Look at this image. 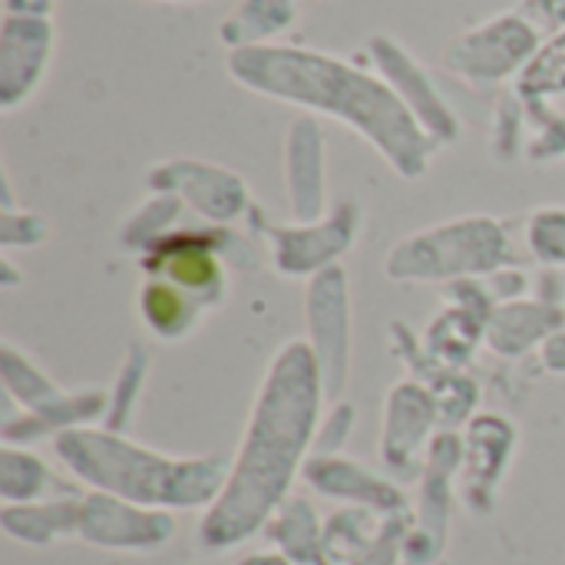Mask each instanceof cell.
<instances>
[{
    "label": "cell",
    "mask_w": 565,
    "mask_h": 565,
    "mask_svg": "<svg viewBox=\"0 0 565 565\" xmlns=\"http://www.w3.org/2000/svg\"><path fill=\"white\" fill-rule=\"evenodd\" d=\"M324 394L311 344L288 341L262 381L228 480L199 523L205 550L222 553L248 543L288 503L291 483L308 467V450L318 440Z\"/></svg>",
    "instance_id": "6da1fadb"
},
{
    "label": "cell",
    "mask_w": 565,
    "mask_h": 565,
    "mask_svg": "<svg viewBox=\"0 0 565 565\" xmlns=\"http://www.w3.org/2000/svg\"><path fill=\"white\" fill-rule=\"evenodd\" d=\"M56 457L89 490L149 510H209L232 470L225 457H169L89 427L56 434Z\"/></svg>",
    "instance_id": "7a4b0ae2"
},
{
    "label": "cell",
    "mask_w": 565,
    "mask_h": 565,
    "mask_svg": "<svg viewBox=\"0 0 565 565\" xmlns=\"http://www.w3.org/2000/svg\"><path fill=\"white\" fill-rule=\"evenodd\" d=\"M507 235L487 222H454L424 235H411L387 255V275L397 281H437L483 275L507 262Z\"/></svg>",
    "instance_id": "3957f363"
},
{
    "label": "cell",
    "mask_w": 565,
    "mask_h": 565,
    "mask_svg": "<svg viewBox=\"0 0 565 565\" xmlns=\"http://www.w3.org/2000/svg\"><path fill=\"white\" fill-rule=\"evenodd\" d=\"M79 540L116 553H152L175 536L169 510H149L109 493H86L79 500Z\"/></svg>",
    "instance_id": "277c9868"
},
{
    "label": "cell",
    "mask_w": 565,
    "mask_h": 565,
    "mask_svg": "<svg viewBox=\"0 0 565 565\" xmlns=\"http://www.w3.org/2000/svg\"><path fill=\"white\" fill-rule=\"evenodd\" d=\"M308 324H311V351L321 364L324 391L331 397L341 394L348 381V275L331 265L318 271V278L308 285Z\"/></svg>",
    "instance_id": "5b68a950"
},
{
    "label": "cell",
    "mask_w": 565,
    "mask_h": 565,
    "mask_svg": "<svg viewBox=\"0 0 565 565\" xmlns=\"http://www.w3.org/2000/svg\"><path fill=\"white\" fill-rule=\"evenodd\" d=\"M146 271H152V278L182 288L199 305H215L225 291L222 262L205 235H179L162 242L156 248V258L146 262Z\"/></svg>",
    "instance_id": "8992f818"
},
{
    "label": "cell",
    "mask_w": 565,
    "mask_h": 565,
    "mask_svg": "<svg viewBox=\"0 0 565 565\" xmlns=\"http://www.w3.org/2000/svg\"><path fill=\"white\" fill-rule=\"evenodd\" d=\"M305 480H308V487H315L324 497L348 500L361 510H374L384 516H401L407 507L404 493L394 483H387L384 477L371 473L364 463H354V460L315 457L305 467Z\"/></svg>",
    "instance_id": "52a82bcc"
},
{
    "label": "cell",
    "mask_w": 565,
    "mask_h": 565,
    "mask_svg": "<svg viewBox=\"0 0 565 565\" xmlns=\"http://www.w3.org/2000/svg\"><path fill=\"white\" fill-rule=\"evenodd\" d=\"M434 417H437V404L430 401V394L424 387L401 384L391 391L387 424H384V440H381V454L391 470L407 473V470L420 467Z\"/></svg>",
    "instance_id": "ba28073f"
},
{
    "label": "cell",
    "mask_w": 565,
    "mask_h": 565,
    "mask_svg": "<svg viewBox=\"0 0 565 565\" xmlns=\"http://www.w3.org/2000/svg\"><path fill=\"white\" fill-rule=\"evenodd\" d=\"M354 242V215L351 209H341L334 222H328L321 232L318 228H301V232H278V248H275V265L281 275H308V271H324L331 262L348 252Z\"/></svg>",
    "instance_id": "9c48e42d"
},
{
    "label": "cell",
    "mask_w": 565,
    "mask_h": 565,
    "mask_svg": "<svg viewBox=\"0 0 565 565\" xmlns=\"http://www.w3.org/2000/svg\"><path fill=\"white\" fill-rule=\"evenodd\" d=\"M470 470H467V503L477 510V503H490L497 483L507 473L510 454H513V427L500 417L473 420L470 427Z\"/></svg>",
    "instance_id": "30bf717a"
},
{
    "label": "cell",
    "mask_w": 565,
    "mask_h": 565,
    "mask_svg": "<svg viewBox=\"0 0 565 565\" xmlns=\"http://www.w3.org/2000/svg\"><path fill=\"white\" fill-rule=\"evenodd\" d=\"M79 500L83 497L3 507V513H0L3 533L10 540L30 543V546H50L63 536H76L79 533Z\"/></svg>",
    "instance_id": "8fae6325"
},
{
    "label": "cell",
    "mask_w": 565,
    "mask_h": 565,
    "mask_svg": "<svg viewBox=\"0 0 565 565\" xmlns=\"http://www.w3.org/2000/svg\"><path fill=\"white\" fill-rule=\"evenodd\" d=\"M0 497L3 507H20V503L66 500L76 497V490L70 483H60L40 457L7 444L0 454Z\"/></svg>",
    "instance_id": "7c38bea8"
},
{
    "label": "cell",
    "mask_w": 565,
    "mask_h": 565,
    "mask_svg": "<svg viewBox=\"0 0 565 565\" xmlns=\"http://www.w3.org/2000/svg\"><path fill=\"white\" fill-rule=\"evenodd\" d=\"M205 305H199L192 295H185L182 288L162 281V278H149L142 295H139V311H142V321L146 328L162 338V341H179L185 338L199 315H202Z\"/></svg>",
    "instance_id": "4fadbf2b"
},
{
    "label": "cell",
    "mask_w": 565,
    "mask_h": 565,
    "mask_svg": "<svg viewBox=\"0 0 565 565\" xmlns=\"http://www.w3.org/2000/svg\"><path fill=\"white\" fill-rule=\"evenodd\" d=\"M265 533L278 543L281 556L298 565H318L321 563V523L311 510L308 500H288L271 523L265 526Z\"/></svg>",
    "instance_id": "5bb4252c"
},
{
    "label": "cell",
    "mask_w": 565,
    "mask_h": 565,
    "mask_svg": "<svg viewBox=\"0 0 565 565\" xmlns=\"http://www.w3.org/2000/svg\"><path fill=\"white\" fill-rule=\"evenodd\" d=\"M3 384H7V394L17 397L20 404H26L33 414L63 401V394L26 358H20L10 344L3 348Z\"/></svg>",
    "instance_id": "9a60e30c"
},
{
    "label": "cell",
    "mask_w": 565,
    "mask_h": 565,
    "mask_svg": "<svg viewBox=\"0 0 565 565\" xmlns=\"http://www.w3.org/2000/svg\"><path fill=\"white\" fill-rule=\"evenodd\" d=\"M526 93H563L565 89V33L556 36L523 73Z\"/></svg>",
    "instance_id": "2e32d148"
},
{
    "label": "cell",
    "mask_w": 565,
    "mask_h": 565,
    "mask_svg": "<svg viewBox=\"0 0 565 565\" xmlns=\"http://www.w3.org/2000/svg\"><path fill=\"white\" fill-rule=\"evenodd\" d=\"M533 252H536L540 262L565 265V212L536 218V225H533Z\"/></svg>",
    "instance_id": "e0dca14e"
},
{
    "label": "cell",
    "mask_w": 565,
    "mask_h": 565,
    "mask_svg": "<svg viewBox=\"0 0 565 565\" xmlns=\"http://www.w3.org/2000/svg\"><path fill=\"white\" fill-rule=\"evenodd\" d=\"M238 565H295L291 559H285V556H248L245 563Z\"/></svg>",
    "instance_id": "ac0fdd59"
}]
</instances>
